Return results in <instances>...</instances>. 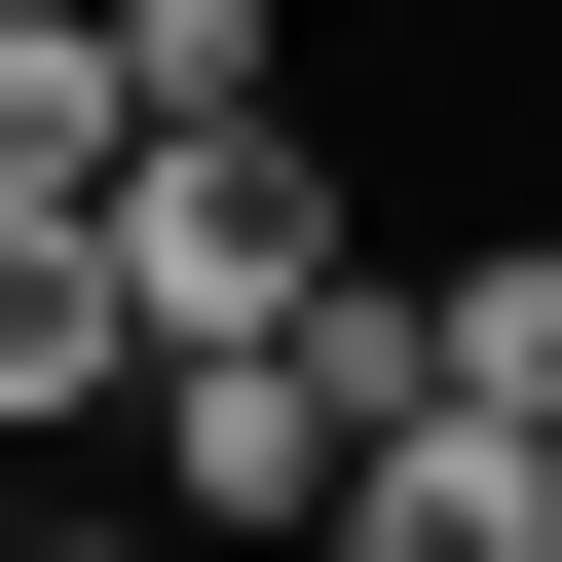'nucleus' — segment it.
<instances>
[{"label": "nucleus", "mask_w": 562, "mask_h": 562, "mask_svg": "<svg viewBox=\"0 0 562 562\" xmlns=\"http://www.w3.org/2000/svg\"><path fill=\"white\" fill-rule=\"evenodd\" d=\"M375 413H413V301H375V262H338V301H301V338H188V375L113 413V450H150V562H301Z\"/></svg>", "instance_id": "1"}, {"label": "nucleus", "mask_w": 562, "mask_h": 562, "mask_svg": "<svg viewBox=\"0 0 562 562\" xmlns=\"http://www.w3.org/2000/svg\"><path fill=\"white\" fill-rule=\"evenodd\" d=\"M76 225H113V338H150V375H188V338H301V301H338V188H301V113H188V150H113Z\"/></svg>", "instance_id": "2"}, {"label": "nucleus", "mask_w": 562, "mask_h": 562, "mask_svg": "<svg viewBox=\"0 0 562 562\" xmlns=\"http://www.w3.org/2000/svg\"><path fill=\"white\" fill-rule=\"evenodd\" d=\"M301 562H562V450H525V413H375Z\"/></svg>", "instance_id": "3"}, {"label": "nucleus", "mask_w": 562, "mask_h": 562, "mask_svg": "<svg viewBox=\"0 0 562 562\" xmlns=\"http://www.w3.org/2000/svg\"><path fill=\"white\" fill-rule=\"evenodd\" d=\"M150 338H113V225H0V450H113Z\"/></svg>", "instance_id": "4"}, {"label": "nucleus", "mask_w": 562, "mask_h": 562, "mask_svg": "<svg viewBox=\"0 0 562 562\" xmlns=\"http://www.w3.org/2000/svg\"><path fill=\"white\" fill-rule=\"evenodd\" d=\"M413 413H525V450H562V225H487L450 301H413Z\"/></svg>", "instance_id": "5"}, {"label": "nucleus", "mask_w": 562, "mask_h": 562, "mask_svg": "<svg viewBox=\"0 0 562 562\" xmlns=\"http://www.w3.org/2000/svg\"><path fill=\"white\" fill-rule=\"evenodd\" d=\"M113 188V0H0V225Z\"/></svg>", "instance_id": "6"}, {"label": "nucleus", "mask_w": 562, "mask_h": 562, "mask_svg": "<svg viewBox=\"0 0 562 562\" xmlns=\"http://www.w3.org/2000/svg\"><path fill=\"white\" fill-rule=\"evenodd\" d=\"M188 113H301V0H113V150H188Z\"/></svg>", "instance_id": "7"}]
</instances>
